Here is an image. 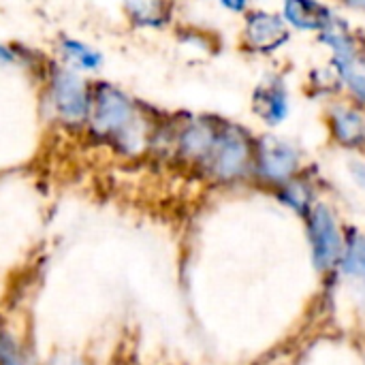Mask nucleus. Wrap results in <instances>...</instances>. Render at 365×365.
I'll use <instances>...</instances> for the list:
<instances>
[{
    "mask_svg": "<svg viewBox=\"0 0 365 365\" xmlns=\"http://www.w3.org/2000/svg\"><path fill=\"white\" fill-rule=\"evenodd\" d=\"M306 167V154L297 141L278 135L276 130H265L255 137L252 184L274 190L299 175Z\"/></svg>",
    "mask_w": 365,
    "mask_h": 365,
    "instance_id": "7ed1b4c3",
    "label": "nucleus"
},
{
    "mask_svg": "<svg viewBox=\"0 0 365 365\" xmlns=\"http://www.w3.org/2000/svg\"><path fill=\"white\" fill-rule=\"evenodd\" d=\"M293 38V30L280 15L265 6H252L242 15L237 45L250 58H274Z\"/></svg>",
    "mask_w": 365,
    "mask_h": 365,
    "instance_id": "423d86ee",
    "label": "nucleus"
},
{
    "mask_svg": "<svg viewBox=\"0 0 365 365\" xmlns=\"http://www.w3.org/2000/svg\"><path fill=\"white\" fill-rule=\"evenodd\" d=\"M346 282H351L357 299L365 304V231L359 227H346V244L344 255L338 263V269Z\"/></svg>",
    "mask_w": 365,
    "mask_h": 365,
    "instance_id": "ddd939ff",
    "label": "nucleus"
},
{
    "mask_svg": "<svg viewBox=\"0 0 365 365\" xmlns=\"http://www.w3.org/2000/svg\"><path fill=\"white\" fill-rule=\"evenodd\" d=\"M317 43L327 49L329 64H365V34L340 11L317 34Z\"/></svg>",
    "mask_w": 365,
    "mask_h": 365,
    "instance_id": "1a4fd4ad",
    "label": "nucleus"
},
{
    "mask_svg": "<svg viewBox=\"0 0 365 365\" xmlns=\"http://www.w3.org/2000/svg\"><path fill=\"white\" fill-rule=\"evenodd\" d=\"M250 109L267 130H278L282 124H287L293 111V98L289 81L280 71H269L255 83Z\"/></svg>",
    "mask_w": 365,
    "mask_h": 365,
    "instance_id": "6e6552de",
    "label": "nucleus"
},
{
    "mask_svg": "<svg viewBox=\"0 0 365 365\" xmlns=\"http://www.w3.org/2000/svg\"><path fill=\"white\" fill-rule=\"evenodd\" d=\"M304 90H306L308 98L321 101L323 105L329 103V101H334V98H340L342 96L340 77H338V73L334 71V66L329 62L323 64V66H312L308 71Z\"/></svg>",
    "mask_w": 365,
    "mask_h": 365,
    "instance_id": "dca6fc26",
    "label": "nucleus"
},
{
    "mask_svg": "<svg viewBox=\"0 0 365 365\" xmlns=\"http://www.w3.org/2000/svg\"><path fill=\"white\" fill-rule=\"evenodd\" d=\"M175 2H184V0H175Z\"/></svg>",
    "mask_w": 365,
    "mask_h": 365,
    "instance_id": "4be33fe9",
    "label": "nucleus"
},
{
    "mask_svg": "<svg viewBox=\"0 0 365 365\" xmlns=\"http://www.w3.org/2000/svg\"><path fill=\"white\" fill-rule=\"evenodd\" d=\"M15 60H17V53L11 47H6V45L0 43V64H11Z\"/></svg>",
    "mask_w": 365,
    "mask_h": 365,
    "instance_id": "412c9836",
    "label": "nucleus"
},
{
    "mask_svg": "<svg viewBox=\"0 0 365 365\" xmlns=\"http://www.w3.org/2000/svg\"><path fill=\"white\" fill-rule=\"evenodd\" d=\"M272 195L282 207L304 218L312 210V205L321 199V175L317 169L308 165L299 175L274 188Z\"/></svg>",
    "mask_w": 365,
    "mask_h": 365,
    "instance_id": "9b49d317",
    "label": "nucleus"
},
{
    "mask_svg": "<svg viewBox=\"0 0 365 365\" xmlns=\"http://www.w3.org/2000/svg\"><path fill=\"white\" fill-rule=\"evenodd\" d=\"M302 220L306 225V237L314 269L319 274H334L346 244V227L342 225L336 207L319 199Z\"/></svg>",
    "mask_w": 365,
    "mask_h": 365,
    "instance_id": "39448f33",
    "label": "nucleus"
},
{
    "mask_svg": "<svg viewBox=\"0 0 365 365\" xmlns=\"http://www.w3.org/2000/svg\"><path fill=\"white\" fill-rule=\"evenodd\" d=\"M346 173L351 182L365 192V152L346 154Z\"/></svg>",
    "mask_w": 365,
    "mask_h": 365,
    "instance_id": "f3484780",
    "label": "nucleus"
},
{
    "mask_svg": "<svg viewBox=\"0 0 365 365\" xmlns=\"http://www.w3.org/2000/svg\"><path fill=\"white\" fill-rule=\"evenodd\" d=\"M323 126L334 148L346 154L365 152V105L344 96L325 103Z\"/></svg>",
    "mask_w": 365,
    "mask_h": 365,
    "instance_id": "0eeeda50",
    "label": "nucleus"
},
{
    "mask_svg": "<svg viewBox=\"0 0 365 365\" xmlns=\"http://www.w3.org/2000/svg\"><path fill=\"white\" fill-rule=\"evenodd\" d=\"M92 86L81 73L56 62L47 68V103L64 128H86L92 111Z\"/></svg>",
    "mask_w": 365,
    "mask_h": 365,
    "instance_id": "20e7f679",
    "label": "nucleus"
},
{
    "mask_svg": "<svg viewBox=\"0 0 365 365\" xmlns=\"http://www.w3.org/2000/svg\"><path fill=\"white\" fill-rule=\"evenodd\" d=\"M280 15L293 34L317 36L338 15V9L329 0H280Z\"/></svg>",
    "mask_w": 365,
    "mask_h": 365,
    "instance_id": "9d476101",
    "label": "nucleus"
},
{
    "mask_svg": "<svg viewBox=\"0 0 365 365\" xmlns=\"http://www.w3.org/2000/svg\"><path fill=\"white\" fill-rule=\"evenodd\" d=\"M56 51H58V62L60 64H64V66L81 73V75L101 71V66L105 62L103 53L96 47H92L86 41L73 38V36H62L58 41Z\"/></svg>",
    "mask_w": 365,
    "mask_h": 365,
    "instance_id": "4468645a",
    "label": "nucleus"
},
{
    "mask_svg": "<svg viewBox=\"0 0 365 365\" xmlns=\"http://www.w3.org/2000/svg\"><path fill=\"white\" fill-rule=\"evenodd\" d=\"M158 120L150 109L128 92L109 81L92 86V111L88 133L103 145L124 158H137L152 152Z\"/></svg>",
    "mask_w": 365,
    "mask_h": 365,
    "instance_id": "f257e3e1",
    "label": "nucleus"
},
{
    "mask_svg": "<svg viewBox=\"0 0 365 365\" xmlns=\"http://www.w3.org/2000/svg\"><path fill=\"white\" fill-rule=\"evenodd\" d=\"M41 365H92V361L86 355L71 353V351H58L49 359H45Z\"/></svg>",
    "mask_w": 365,
    "mask_h": 365,
    "instance_id": "a211bd4d",
    "label": "nucleus"
},
{
    "mask_svg": "<svg viewBox=\"0 0 365 365\" xmlns=\"http://www.w3.org/2000/svg\"><path fill=\"white\" fill-rule=\"evenodd\" d=\"M128 24L137 30H165L175 21V0H122Z\"/></svg>",
    "mask_w": 365,
    "mask_h": 365,
    "instance_id": "f8f14e48",
    "label": "nucleus"
},
{
    "mask_svg": "<svg viewBox=\"0 0 365 365\" xmlns=\"http://www.w3.org/2000/svg\"><path fill=\"white\" fill-rule=\"evenodd\" d=\"M336 4L349 13H355V15H364L365 17V0H336Z\"/></svg>",
    "mask_w": 365,
    "mask_h": 365,
    "instance_id": "aec40b11",
    "label": "nucleus"
},
{
    "mask_svg": "<svg viewBox=\"0 0 365 365\" xmlns=\"http://www.w3.org/2000/svg\"><path fill=\"white\" fill-rule=\"evenodd\" d=\"M255 137L248 126L222 118L218 137L197 173L216 186L252 184Z\"/></svg>",
    "mask_w": 365,
    "mask_h": 365,
    "instance_id": "f03ea898",
    "label": "nucleus"
},
{
    "mask_svg": "<svg viewBox=\"0 0 365 365\" xmlns=\"http://www.w3.org/2000/svg\"><path fill=\"white\" fill-rule=\"evenodd\" d=\"M218 2V6L222 9V11H227V13H231V15H244L246 11H250L255 4H252V0H216Z\"/></svg>",
    "mask_w": 365,
    "mask_h": 365,
    "instance_id": "6ab92c4d",
    "label": "nucleus"
},
{
    "mask_svg": "<svg viewBox=\"0 0 365 365\" xmlns=\"http://www.w3.org/2000/svg\"><path fill=\"white\" fill-rule=\"evenodd\" d=\"M0 365H41L28 340L0 314Z\"/></svg>",
    "mask_w": 365,
    "mask_h": 365,
    "instance_id": "2eb2a0df",
    "label": "nucleus"
}]
</instances>
